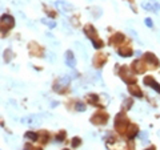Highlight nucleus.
I'll list each match as a JSON object with an SVG mask.
<instances>
[{
  "label": "nucleus",
  "mask_w": 160,
  "mask_h": 150,
  "mask_svg": "<svg viewBox=\"0 0 160 150\" xmlns=\"http://www.w3.org/2000/svg\"><path fill=\"white\" fill-rule=\"evenodd\" d=\"M115 128H116V130L119 131L120 134L127 131V129H128V120H127L124 113H119L115 117Z\"/></svg>",
  "instance_id": "1"
},
{
  "label": "nucleus",
  "mask_w": 160,
  "mask_h": 150,
  "mask_svg": "<svg viewBox=\"0 0 160 150\" xmlns=\"http://www.w3.org/2000/svg\"><path fill=\"white\" fill-rule=\"evenodd\" d=\"M71 80H72V77H69V76H63V77L59 78V80L55 82V85H53V91L55 92H63L64 89L69 85Z\"/></svg>",
  "instance_id": "2"
},
{
  "label": "nucleus",
  "mask_w": 160,
  "mask_h": 150,
  "mask_svg": "<svg viewBox=\"0 0 160 150\" xmlns=\"http://www.w3.org/2000/svg\"><path fill=\"white\" fill-rule=\"evenodd\" d=\"M141 7L147 11H151V12H159L160 11V3H157L155 0H144V1H141Z\"/></svg>",
  "instance_id": "3"
},
{
  "label": "nucleus",
  "mask_w": 160,
  "mask_h": 150,
  "mask_svg": "<svg viewBox=\"0 0 160 150\" xmlns=\"http://www.w3.org/2000/svg\"><path fill=\"white\" fill-rule=\"evenodd\" d=\"M107 121H108V114L101 113V112L95 113L94 116L91 117V122L95 124V125H104Z\"/></svg>",
  "instance_id": "4"
},
{
  "label": "nucleus",
  "mask_w": 160,
  "mask_h": 150,
  "mask_svg": "<svg viewBox=\"0 0 160 150\" xmlns=\"http://www.w3.org/2000/svg\"><path fill=\"white\" fill-rule=\"evenodd\" d=\"M22 122L23 124H27L29 126H38L41 124V117L38 116V114H31L28 117H24L22 118Z\"/></svg>",
  "instance_id": "5"
},
{
  "label": "nucleus",
  "mask_w": 160,
  "mask_h": 150,
  "mask_svg": "<svg viewBox=\"0 0 160 150\" xmlns=\"http://www.w3.org/2000/svg\"><path fill=\"white\" fill-rule=\"evenodd\" d=\"M120 77L124 80V81L127 82V84H135V77H133V75H132L131 72L128 71V68L127 66H123L122 69H120Z\"/></svg>",
  "instance_id": "6"
},
{
  "label": "nucleus",
  "mask_w": 160,
  "mask_h": 150,
  "mask_svg": "<svg viewBox=\"0 0 160 150\" xmlns=\"http://www.w3.org/2000/svg\"><path fill=\"white\" fill-rule=\"evenodd\" d=\"M55 7L59 11H61V12H71V11H73V6L69 4L68 1H66V0H57V1H55Z\"/></svg>",
  "instance_id": "7"
},
{
  "label": "nucleus",
  "mask_w": 160,
  "mask_h": 150,
  "mask_svg": "<svg viewBox=\"0 0 160 150\" xmlns=\"http://www.w3.org/2000/svg\"><path fill=\"white\" fill-rule=\"evenodd\" d=\"M143 82H144V85H148V86H151L152 89H155V91H156L157 93L160 94V85H159V82L155 81L154 77H151V76H147V77L143 78Z\"/></svg>",
  "instance_id": "8"
},
{
  "label": "nucleus",
  "mask_w": 160,
  "mask_h": 150,
  "mask_svg": "<svg viewBox=\"0 0 160 150\" xmlns=\"http://www.w3.org/2000/svg\"><path fill=\"white\" fill-rule=\"evenodd\" d=\"M84 32H85V35H87V37L91 39V43H92V41H95V40H97V32H96V29H95L91 24L85 25V27H84Z\"/></svg>",
  "instance_id": "9"
},
{
  "label": "nucleus",
  "mask_w": 160,
  "mask_h": 150,
  "mask_svg": "<svg viewBox=\"0 0 160 150\" xmlns=\"http://www.w3.org/2000/svg\"><path fill=\"white\" fill-rule=\"evenodd\" d=\"M66 64L69 68H75L76 66V59L71 50H67L66 52Z\"/></svg>",
  "instance_id": "10"
},
{
  "label": "nucleus",
  "mask_w": 160,
  "mask_h": 150,
  "mask_svg": "<svg viewBox=\"0 0 160 150\" xmlns=\"http://www.w3.org/2000/svg\"><path fill=\"white\" fill-rule=\"evenodd\" d=\"M144 60L147 61V63H150V64H154L155 66L159 65V60H157V57L155 56L154 53H151V52L144 53Z\"/></svg>",
  "instance_id": "11"
},
{
  "label": "nucleus",
  "mask_w": 160,
  "mask_h": 150,
  "mask_svg": "<svg viewBox=\"0 0 160 150\" xmlns=\"http://www.w3.org/2000/svg\"><path fill=\"white\" fill-rule=\"evenodd\" d=\"M128 91H129V93H131L132 96H136V97H143V93H141L140 88H139L136 84H131V85H129V86H128Z\"/></svg>",
  "instance_id": "12"
},
{
  "label": "nucleus",
  "mask_w": 160,
  "mask_h": 150,
  "mask_svg": "<svg viewBox=\"0 0 160 150\" xmlns=\"http://www.w3.org/2000/svg\"><path fill=\"white\" fill-rule=\"evenodd\" d=\"M132 69H133V72L135 73H143L144 72V64L141 63L140 60H136L135 63L132 64Z\"/></svg>",
  "instance_id": "13"
},
{
  "label": "nucleus",
  "mask_w": 160,
  "mask_h": 150,
  "mask_svg": "<svg viewBox=\"0 0 160 150\" xmlns=\"http://www.w3.org/2000/svg\"><path fill=\"white\" fill-rule=\"evenodd\" d=\"M1 24H7L10 28H12L13 25H15V19L10 15H3L1 16Z\"/></svg>",
  "instance_id": "14"
},
{
  "label": "nucleus",
  "mask_w": 160,
  "mask_h": 150,
  "mask_svg": "<svg viewBox=\"0 0 160 150\" xmlns=\"http://www.w3.org/2000/svg\"><path fill=\"white\" fill-rule=\"evenodd\" d=\"M106 60H107V57H106V56H101V55H96V56H95V59H94V64H95V66H97V68L103 66V65H104V63H106Z\"/></svg>",
  "instance_id": "15"
},
{
  "label": "nucleus",
  "mask_w": 160,
  "mask_h": 150,
  "mask_svg": "<svg viewBox=\"0 0 160 150\" xmlns=\"http://www.w3.org/2000/svg\"><path fill=\"white\" fill-rule=\"evenodd\" d=\"M138 126L136 125H131L128 128V133H127V137H128V140H133V137H136V134H138Z\"/></svg>",
  "instance_id": "16"
},
{
  "label": "nucleus",
  "mask_w": 160,
  "mask_h": 150,
  "mask_svg": "<svg viewBox=\"0 0 160 150\" xmlns=\"http://www.w3.org/2000/svg\"><path fill=\"white\" fill-rule=\"evenodd\" d=\"M124 41V35L123 33H115L111 37V44H120Z\"/></svg>",
  "instance_id": "17"
},
{
  "label": "nucleus",
  "mask_w": 160,
  "mask_h": 150,
  "mask_svg": "<svg viewBox=\"0 0 160 150\" xmlns=\"http://www.w3.org/2000/svg\"><path fill=\"white\" fill-rule=\"evenodd\" d=\"M117 52H119V56H122V57H129L132 55V50H131V48H129V47L120 48Z\"/></svg>",
  "instance_id": "18"
},
{
  "label": "nucleus",
  "mask_w": 160,
  "mask_h": 150,
  "mask_svg": "<svg viewBox=\"0 0 160 150\" xmlns=\"http://www.w3.org/2000/svg\"><path fill=\"white\" fill-rule=\"evenodd\" d=\"M25 138H28L29 141H38L39 140V134L38 133H35V131H27L24 134Z\"/></svg>",
  "instance_id": "19"
},
{
  "label": "nucleus",
  "mask_w": 160,
  "mask_h": 150,
  "mask_svg": "<svg viewBox=\"0 0 160 150\" xmlns=\"http://www.w3.org/2000/svg\"><path fill=\"white\" fill-rule=\"evenodd\" d=\"M87 100L89 104H94V105H97V101H99V96L97 94H88L87 96Z\"/></svg>",
  "instance_id": "20"
},
{
  "label": "nucleus",
  "mask_w": 160,
  "mask_h": 150,
  "mask_svg": "<svg viewBox=\"0 0 160 150\" xmlns=\"http://www.w3.org/2000/svg\"><path fill=\"white\" fill-rule=\"evenodd\" d=\"M41 23L45 24V25H48L50 28H55V27H56V23L52 21V20H50V19H41Z\"/></svg>",
  "instance_id": "21"
},
{
  "label": "nucleus",
  "mask_w": 160,
  "mask_h": 150,
  "mask_svg": "<svg viewBox=\"0 0 160 150\" xmlns=\"http://www.w3.org/2000/svg\"><path fill=\"white\" fill-rule=\"evenodd\" d=\"M75 109L78 110V112H85L87 106H85V104H83V102H76Z\"/></svg>",
  "instance_id": "22"
},
{
  "label": "nucleus",
  "mask_w": 160,
  "mask_h": 150,
  "mask_svg": "<svg viewBox=\"0 0 160 150\" xmlns=\"http://www.w3.org/2000/svg\"><path fill=\"white\" fill-rule=\"evenodd\" d=\"M11 57H12V53H11V50H10V49L4 50V59H6V63H10Z\"/></svg>",
  "instance_id": "23"
},
{
  "label": "nucleus",
  "mask_w": 160,
  "mask_h": 150,
  "mask_svg": "<svg viewBox=\"0 0 160 150\" xmlns=\"http://www.w3.org/2000/svg\"><path fill=\"white\" fill-rule=\"evenodd\" d=\"M80 144H82V140H80L79 137H73L72 138V147H78Z\"/></svg>",
  "instance_id": "24"
},
{
  "label": "nucleus",
  "mask_w": 160,
  "mask_h": 150,
  "mask_svg": "<svg viewBox=\"0 0 160 150\" xmlns=\"http://www.w3.org/2000/svg\"><path fill=\"white\" fill-rule=\"evenodd\" d=\"M140 137H141V142L147 144L148 142V131H143V133L140 134Z\"/></svg>",
  "instance_id": "25"
},
{
  "label": "nucleus",
  "mask_w": 160,
  "mask_h": 150,
  "mask_svg": "<svg viewBox=\"0 0 160 150\" xmlns=\"http://www.w3.org/2000/svg\"><path fill=\"white\" fill-rule=\"evenodd\" d=\"M64 138H66V131H60V134L56 135V141H64Z\"/></svg>",
  "instance_id": "26"
},
{
  "label": "nucleus",
  "mask_w": 160,
  "mask_h": 150,
  "mask_svg": "<svg viewBox=\"0 0 160 150\" xmlns=\"http://www.w3.org/2000/svg\"><path fill=\"white\" fill-rule=\"evenodd\" d=\"M131 105H132V100H131V98L126 100V102H124V109H126V110H128L129 108H131Z\"/></svg>",
  "instance_id": "27"
},
{
  "label": "nucleus",
  "mask_w": 160,
  "mask_h": 150,
  "mask_svg": "<svg viewBox=\"0 0 160 150\" xmlns=\"http://www.w3.org/2000/svg\"><path fill=\"white\" fill-rule=\"evenodd\" d=\"M145 25H147V27H150V28H152V20L150 19V17H147V19H145Z\"/></svg>",
  "instance_id": "28"
},
{
  "label": "nucleus",
  "mask_w": 160,
  "mask_h": 150,
  "mask_svg": "<svg viewBox=\"0 0 160 150\" xmlns=\"http://www.w3.org/2000/svg\"><path fill=\"white\" fill-rule=\"evenodd\" d=\"M31 149H32V147H31V146H29V145H27V146H25V147H24V150H31Z\"/></svg>",
  "instance_id": "29"
},
{
  "label": "nucleus",
  "mask_w": 160,
  "mask_h": 150,
  "mask_svg": "<svg viewBox=\"0 0 160 150\" xmlns=\"http://www.w3.org/2000/svg\"><path fill=\"white\" fill-rule=\"evenodd\" d=\"M144 150H155V146H151V147H148V149H144Z\"/></svg>",
  "instance_id": "30"
},
{
  "label": "nucleus",
  "mask_w": 160,
  "mask_h": 150,
  "mask_svg": "<svg viewBox=\"0 0 160 150\" xmlns=\"http://www.w3.org/2000/svg\"><path fill=\"white\" fill-rule=\"evenodd\" d=\"M35 150H43V149H35Z\"/></svg>",
  "instance_id": "31"
},
{
  "label": "nucleus",
  "mask_w": 160,
  "mask_h": 150,
  "mask_svg": "<svg viewBox=\"0 0 160 150\" xmlns=\"http://www.w3.org/2000/svg\"><path fill=\"white\" fill-rule=\"evenodd\" d=\"M63 150H69V149H63Z\"/></svg>",
  "instance_id": "32"
}]
</instances>
